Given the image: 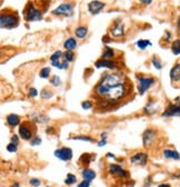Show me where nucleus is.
I'll use <instances>...</instances> for the list:
<instances>
[{"mask_svg": "<svg viewBox=\"0 0 180 187\" xmlns=\"http://www.w3.org/2000/svg\"><path fill=\"white\" fill-rule=\"evenodd\" d=\"M81 175H82V178L85 179V180H89V182H91L92 179L96 178V173L90 168H85L82 171Z\"/></svg>", "mask_w": 180, "mask_h": 187, "instance_id": "f3484780", "label": "nucleus"}, {"mask_svg": "<svg viewBox=\"0 0 180 187\" xmlns=\"http://www.w3.org/2000/svg\"><path fill=\"white\" fill-rule=\"evenodd\" d=\"M50 83L52 84L53 86H59L61 84V80L60 78H59V76H53L50 79Z\"/></svg>", "mask_w": 180, "mask_h": 187, "instance_id": "72a5a7b5", "label": "nucleus"}, {"mask_svg": "<svg viewBox=\"0 0 180 187\" xmlns=\"http://www.w3.org/2000/svg\"><path fill=\"white\" fill-rule=\"evenodd\" d=\"M115 51L112 48H109V47H106L105 50H103L102 53V59H107V60H112L111 58H114Z\"/></svg>", "mask_w": 180, "mask_h": 187, "instance_id": "aec40b11", "label": "nucleus"}, {"mask_svg": "<svg viewBox=\"0 0 180 187\" xmlns=\"http://www.w3.org/2000/svg\"><path fill=\"white\" fill-rule=\"evenodd\" d=\"M164 117H171V116H180V103L178 105L170 104L166 112H162Z\"/></svg>", "mask_w": 180, "mask_h": 187, "instance_id": "ddd939ff", "label": "nucleus"}, {"mask_svg": "<svg viewBox=\"0 0 180 187\" xmlns=\"http://www.w3.org/2000/svg\"><path fill=\"white\" fill-rule=\"evenodd\" d=\"M52 96H53L52 91L49 90V89L45 88V89H43V90H41V98H43V99H49V98H51Z\"/></svg>", "mask_w": 180, "mask_h": 187, "instance_id": "bb28decb", "label": "nucleus"}, {"mask_svg": "<svg viewBox=\"0 0 180 187\" xmlns=\"http://www.w3.org/2000/svg\"><path fill=\"white\" fill-rule=\"evenodd\" d=\"M77 182V177L74 176V174H67V177L65 179V184L67 185H72Z\"/></svg>", "mask_w": 180, "mask_h": 187, "instance_id": "a878e982", "label": "nucleus"}, {"mask_svg": "<svg viewBox=\"0 0 180 187\" xmlns=\"http://www.w3.org/2000/svg\"><path fill=\"white\" fill-rule=\"evenodd\" d=\"M137 79L139 81V85H138V90L140 93V95H143L145 91L148 90L150 88L151 86L155 84V78L152 77H143V76L138 75L137 76Z\"/></svg>", "mask_w": 180, "mask_h": 187, "instance_id": "423d86ee", "label": "nucleus"}, {"mask_svg": "<svg viewBox=\"0 0 180 187\" xmlns=\"http://www.w3.org/2000/svg\"><path fill=\"white\" fill-rule=\"evenodd\" d=\"M151 62H152V65H154V67L156 68V69L160 70L162 68V64L160 62V60H159L157 57H154V58H152V60H151Z\"/></svg>", "mask_w": 180, "mask_h": 187, "instance_id": "7c9ffc66", "label": "nucleus"}, {"mask_svg": "<svg viewBox=\"0 0 180 187\" xmlns=\"http://www.w3.org/2000/svg\"><path fill=\"white\" fill-rule=\"evenodd\" d=\"M36 134V125L32 121H25L19 127V135L25 140H30Z\"/></svg>", "mask_w": 180, "mask_h": 187, "instance_id": "7ed1b4c3", "label": "nucleus"}, {"mask_svg": "<svg viewBox=\"0 0 180 187\" xmlns=\"http://www.w3.org/2000/svg\"><path fill=\"white\" fill-rule=\"evenodd\" d=\"M11 187H20V185H19V183H15V184L11 185Z\"/></svg>", "mask_w": 180, "mask_h": 187, "instance_id": "a18cd8bd", "label": "nucleus"}, {"mask_svg": "<svg viewBox=\"0 0 180 187\" xmlns=\"http://www.w3.org/2000/svg\"><path fill=\"white\" fill-rule=\"evenodd\" d=\"M157 137V131L154 130V129H147L145 130L142 135V142H143V146L145 147H148L150 146L152 143L155 142V139Z\"/></svg>", "mask_w": 180, "mask_h": 187, "instance_id": "1a4fd4ad", "label": "nucleus"}, {"mask_svg": "<svg viewBox=\"0 0 180 187\" xmlns=\"http://www.w3.org/2000/svg\"><path fill=\"white\" fill-rule=\"evenodd\" d=\"M171 51L173 55H180V39H176L171 45Z\"/></svg>", "mask_w": 180, "mask_h": 187, "instance_id": "5701e85b", "label": "nucleus"}, {"mask_svg": "<svg viewBox=\"0 0 180 187\" xmlns=\"http://www.w3.org/2000/svg\"><path fill=\"white\" fill-rule=\"evenodd\" d=\"M20 123V118L18 115H15V114H10V115L7 116V124H8L10 127H16Z\"/></svg>", "mask_w": 180, "mask_h": 187, "instance_id": "dca6fc26", "label": "nucleus"}, {"mask_svg": "<svg viewBox=\"0 0 180 187\" xmlns=\"http://www.w3.org/2000/svg\"><path fill=\"white\" fill-rule=\"evenodd\" d=\"M72 9H74V5L70 2L68 3H62L59 7H57L55 10L52 11L53 15L56 16H71Z\"/></svg>", "mask_w": 180, "mask_h": 187, "instance_id": "0eeeda50", "label": "nucleus"}, {"mask_svg": "<svg viewBox=\"0 0 180 187\" xmlns=\"http://www.w3.org/2000/svg\"><path fill=\"white\" fill-rule=\"evenodd\" d=\"M89 186H90L89 180H85V179H83L81 183H79V184H78L77 187H89Z\"/></svg>", "mask_w": 180, "mask_h": 187, "instance_id": "4c0bfd02", "label": "nucleus"}, {"mask_svg": "<svg viewBox=\"0 0 180 187\" xmlns=\"http://www.w3.org/2000/svg\"><path fill=\"white\" fill-rule=\"evenodd\" d=\"M64 58H65V60H66V62H72V60H74V52H72V51H66V52L64 53Z\"/></svg>", "mask_w": 180, "mask_h": 187, "instance_id": "c756f323", "label": "nucleus"}, {"mask_svg": "<svg viewBox=\"0 0 180 187\" xmlns=\"http://www.w3.org/2000/svg\"><path fill=\"white\" fill-rule=\"evenodd\" d=\"M170 79L172 84L180 83V64H176L170 70Z\"/></svg>", "mask_w": 180, "mask_h": 187, "instance_id": "2eb2a0df", "label": "nucleus"}, {"mask_svg": "<svg viewBox=\"0 0 180 187\" xmlns=\"http://www.w3.org/2000/svg\"><path fill=\"white\" fill-rule=\"evenodd\" d=\"M18 142H19V139H18V136H17V135H15V136L11 137V143L18 145Z\"/></svg>", "mask_w": 180, "mask_h": 187, "instance_id": "ea45409f", "label": "nucleus"}, {"mask_svg": "<svg viewBox=\"0 0 180 187\" xmlns=\"http://www.w3.org/2000/svg\"><path fill=\"white\" fill-rule=\"evenodd\" d=\"M6 148H7V150H8L9 153H16L17 149H18V148H17V145L13 144V143H10V144H8Z\"/></svg>", "mask_w": 180, "mask_h": 187, "instance_id": "473e14b6", "label": "nucleus"}, {"mask_svg": "<svg viewBox=\"0 0 180 187\" xmlns=\"http://www.w3.org/2000/svg\"><path fill=\"white\" fill-rule=\"evenodd\" d=\"M135 45L137 46V47L140 49V50H145V49H146L148 46H151V43L149 41V40H147V39H141V40H138V41H136Z\"/></svg>", "mask_w": 180, "mask_h": 187, "instance_id": "4be33fe9", "label": "nucleus"}, {"mask_svg": "<svg viewBox=\"0 0 180 187\" xmlns=\"http://www.w3.org/2000/svg\"><path fill=\"white\" fill-rule=\"evenodd\" d=\"M95 159V155H89V154H83L81 155V158H80V163L83 162V165H88V164L91 162V160Z\"/></svg>", "mask_w": 180, "mask_h": 187, "instance_id": "393cba45", "label": "nucleus"}, {"mask_svg": "<svg viewBox=\"0 0 180 187\" xmlns=\"http://www.w3.org/2000/svg\"><path fill=\"white\" fill-rule=\"evenodd\" d=\"M51 65H52L53 67H56V68H58V69H67L69 67V62H51Z\"/></svg>", "mask_w": 180, "mask_h": 187, "instance_id": "b1692460", "label": "nucleus"}, {"mask_svg": "<svg viewBox=\"0 0 180 187\" xmlns=\"http://www.w3.org/2000/svg\"><path fill=\"white\" fill-rule=\"evenodd\" d=\"M39 75H40V77L41 78H48L49 77V75H50V68L49 67H45V68H43V69L40 70V72H39Z\"/></svg>", "mask_w": 180, "mask_h": 187, "instance_id": "cd10ccee", "label": "nucleus"}, {"mask_svg": "<svg viewBox=\"0 0 180 187\" xmlns=\"http://www.w3.org/2000/svg\"><path fill=\"white\" fill-rule=\"evenodd\" d=\"M40 144H41V138H39V137H34V138H32L31 142H30L31 146H37V145H40Z\"/></svg>", "mask_w": 180, "mask_h": 187, "instance_id": "c9c22d12", "label": "nucleus"}, {"mask_svg": "<svg viewBox=\"0 0 180 187\" xmlns=\"http://www.w3.org/2000/svg\"><path fill=\"white\" fill-rule=\"evenodd\" d=\"M118 62L116 60H107V59H99L98 62L95 64L96 68H109V69H117L118 68Z\"/></svg>", "mask_w": 180, "mask_h": 187, "instance_id": "9d476101", "label": "nucleus"}, {"mask_svg": "<svg viewBox=\"0 0 180 187\" xmlns=\"http://www.w3.org/2000/svg\"><path fill=\"white\" fill-rule=\"evenodd\" d=\"M106 137H107V133L101 134V140H106Z\"/></svg>", "mask_w": 180, "mask_h": 187, "instance_id": "79ce46f5", "label": "nucleus"}, {"mask_svg": "<svg viewBox=\"0 0 180 187\" xmlns=\"http://www.w3.org/2000/svg\"><path fill=\"white\" fill-rule=\"evenodd\" d=\"M103 8H105V3L101 1H91L88 5V10L92 15H98Z\"/></svg>", "mask_w": 180, "mask_h": 187, "instance_id": "4468645a", "label": "nucleus"}, {"mask_svg": "<svg viewBox=\"0 0 180 187\" xmlns=\"http://www.w3.org/2000/svg\"><path fill=\"white\" fill-rule=\"evenodd\" d=\"M29 183L31 186H34V187H39L40 185H41V182H40L38 178H31L29 180Z\"/></svg>", "mask_w": 180, "mask_h": 187, "instance_id": "f704fd0d", "label": "nucleus"}, {"mask_svg": "<svg viewBox=\"0 0 180 187\" xmlns=\"http://www.w3.org/2000/svg\"><path fill=\"white\" fill-rule=\"evenodd\" d=\"M64 53L61 52L60 50H57L56 52H53L52 55H51V57H50V60H51V62H58L59 59H60V57L62 56Z\"/></svg>", "mask_w": 180, "mask_h": 187, "instance_id": "c85d7f7f", "label": "nucleus"}, {"mask_svg": "<svg viewBox=\"0 0 180 187\" xmlns=\"http://www.w3.org/2000/svg\"><path fill=\"white\" fill-rule=\"evenodd\" d=\"M108 174L111 175L112 177H116V178L119 179H124L129 176V173L127 171H124L121 166H119L118 164H109Z\"/></svg>", "mask_w": 180, "mask_h": 187, "instance_id": "39448f33", "label": "nucleus"}, {"mask_svg": "<svg viewBox=\"0 0 180 187\" xmlns=\"http://www.w3.org/2000/svg\"><path fill=\"white\" fill-rule=\"evenodd\" d=\"M38 95V91L36 88H30L29 89V96L30 97H36Z\"/></svg>", "mask_w": 180, "mask_h": 187, "instance_id": "58836bf2", "label": "nucleus"}, {"mask_svg": "<svg viewBox=\"0 0 180 187\" xmlns=\"http://www.w3.org/2000/svg\"><path fill=\"white\" fill-rule=\"evenodd\" d=\"M71 139H74V140H83V142H92V138L90 136H74Z\"/></svg>", "mask_w": 180, "mask_h": 187, "instance_id": "2f4dec72", "label": "nucleus"}, {"mask_svg": "<svg viewBox=\"0 0 180 187\" xmlns=\"http://www.w3.org/2000/svg\"><path fill=\"white\" fill-rule=\"evenodd\" d=\"M164 156L166 158H170V159H175L178 160L180 159V154L176 150H172V149H164Z\"/></svg>", "mask_w": 180, "mask_h": 187, "instance_id": "a211bd4d", "label": "nucleus"}, {"mask_svg": "<svg viewBox=\"0 0 180 187\" xmlns=\"http://www.w3.org/2000/svg\"><path fill=\"white\" fill-rule=\"evenodd\" d=\"M110 34H111L112 37L115 38H120L124 36V24H122L120 20H117L114 24V27L110 30Z\"/></svg>", "mask_w": 180, "mask_h": 187, "instance_id": "9b49d317", "label": "nucleus"}, {"mask_svg": "<svg viewBox=\"0 0 180 187\" xmlns=\"http://www.w3.org/2000/svg\"><path fill=\"white\" fill-rule=\"evenodd\" d=\"M107 157H112V158H115V155H114V154H111V153H108V154H107Z\"/></svg>", "mask_w": 180, "mask_h": 187, "instance_id": "c03bdc74", "label": "nucleus"}, {"mask_svg": "<svg viewBox=\"0 0 180 187\" xmlns=\"http://www.w3.org/2000/svg\"><path fill=\"white\" fill-rule=\"evenodd\" d=\"M74 34H76L77 38H85L86 36H87V34H88L87 27H83V26L78 27L77 29H76V31H74Z\"/></svg>", "mask_w": 180, "mask_h": 187, "instance_id": "412c9836", "label": "nucleus"}, {"mask_svg": "<svg viewBox=\"0 0 180 187\" xmlns=\"http://www.w3.org/2000/svg\"><path fill=\"white\" fill-rule=\"evenodd\" d=\"M25 19L27 21H39L43 19V11H40L34 3H28L25 10Z\"/></svg>", "mask_w": 180, "mask_h": 187, "instance_id": "20e7f679", "label": "nucleus"}, {"mask_svg": "<svg viewBox=\"0 0 180 187\" xmlns=\"http://www.w3.org/2000/svg\"><path fill=\"white\" fill-rule=\"evenodd\" d=\"M53 154H55V156L57 158L64 160V162H69L72 158V150L70 148H67V147H62V148L56 149Z\"/></svg>", "mask_w": 180, "mask_h": 187, "instance_id": "6e6552de", "label": "nucleus"}, {"mask_svg": "<svg viewBox=\"0 0 180 187\" xmlns=\"http://www.w3.org/2000/svg\"><path fill=\"white\" fill-rule=\"evenodd\" d=\"M64 47L67 49V51H72L76 47H77V41L74 39V38H69L65 41Z\"/></svg>", "mask_w": 180, "mask_h": 187, "instance_id": "6ab92c4d", "label": "nucleus"}, {"mask_svg": "<svg viewBox=\"0 0 180 187\" xmlns=\"http://www.w3.org/2000/svg\"><path fill=\"white\" fill-rule=\"evenodd\" d=\"M106 144H107V140H100V142L98 143V146L99 147H102V146H105Z\"/></svg>", "mask_w": 180, "mask_h": 187, "instance_id": "a19ab883", "label": "nucleus"}, {"mask_svg": "<svg viewBox=\"0 0 180 187\" xmlns=\"http://www.w3.org/2000/svg\"><path fill=\"white\" fill-rule=\"evenodd\" d=\"M158 187H171V186H170L169 184H160Z\"/></svg>", "mask_w": 180, "mask_h": 187, "instance_id": "37998d69", "label": "nucleus"}, {"mask_svg": "<svg viewBox=\"0 0 180 187\" xmlns=\"http://www.w3.org/2000/svg\"><path fill=\"white\" fill-rule=\"evenodd\" d=\"M19 25V16L17 11L6 9L1 11L0 16V26L2 29H13Z\"/></svg>", "mask_w": 180, "mask_h": 187, "instance_id": "f03ea898", "label": "nucleus"}, {"mask_svg": "<svg viewBox=\"0 0 180 187\" xmlns=\"http://www.w3.org/2000/svg\"><path fill=\"white\" fill-rule=\"evenodd\" d=\"M133 93V84L124 74H107L95 87L93 97L98 99L99 106L108 107L124 102Z\"/></svg>", "mask_w": 180, "mask_h": 187, "instance_id": "f257e3e1", "label": "nucleus"}, {"mask_svg": "<svg viewBox=\"0 0 180 187\" xmlns=\"http://www.w3.org/2000/svg\"><path fill=\"white\" fill-rule=\"evenodd\" d=\"M147 160H148V155L145 154V153H137L133 157L130 158V163L135 164V165H140L145 166L147 164Z\"/></svg>", "mask_w": 180, "mask_h": 187, "instance_id": "f8f14e48", "label": "nucleus"}, {"mask_svg": "<svg viewBox=\"0 0 180 187\" xmlns=\"http://www.w3.org/2000/svg\"><path fill=\"white\" fill-rule=\"evenodd\" d=\"M178 31H179V34H180V18H179V20H178Z\"/></svg>", "mask_w": 180, "mask_h": 187, "instance_id": "49530a36", "label": "nucleus"}, {"mask_svg": "<svg viewBox=\"0 0 180 187\" xmlns=\"http://www.w3.org/2000/svg\"><path fill=\"white\" fill-rule=\"evenodd\" d=\"M81 107L83 108V109H90L91 107H92V104L90 102H83L81 104Z\"/></svg>", "mask_w": 180, "mask_h": 187, "instance_id": "e433bc0d", "label": "nucleus"}]
</instances>
